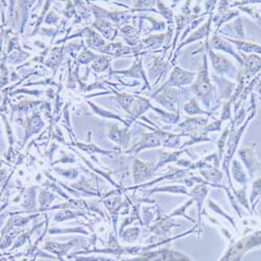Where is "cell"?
Masks as SVG:
<instances>
[{"mask_svg":"<svg viewBox=\"0 0 261 261\" xmlns=\"http://www.w3.org/2000/svg\"><path fill=\"white\" fill-rule=\"evenodd\" d=\"M119 33H120L124 42L131 47H133V46L137 47L142 44V41L140 40L139 34L136 31L135 27H133L131 25H124L123 27L120 28Z\"/></svg>","mask_w":261,"mask_h":261,"instance_id":"cell-13","label":"cell"},{"mask_svg":"<svg viewBox=\"0 0 261 261\" xmlns=\"http://www.w3.org/2000/svg\"><path fill=\"white\" fill-rule=\"evenodd\" d=\"M153 108V104L151 103V101L148 100L147 99L144 98H141V96L136 95V100L134 102L133 107L131 109L130 112V118H129V124L131 125L133 121H135L136 119H138L139 117H142V115L147 112L148 109H152Z\"/></svg>","mask_w":261,"mask_h":261,"instance_id":"cell-11","label":"cell"},{"mask_svg":"<svg viewBox=\"0 0 261 261\" xmlns=\"http://www.w3.org/2000/svg\"><path fill=\"white\" fill-rule=\"evenodd\" d=\"M184 111L186 114H188L189 116H196V115H207L211 116L212 113L209 111H204L200 108L199 102L195 98H192L188 100V102L184 106Z\"/></svg>","mask_w":261,"mask_h":261,"instance_id":"cell-22","label":"cell"},{"mask_svg":"<svg viewBox=\"0 0 261 261\" xmlns=\"http://www.w3.org/2000/svg\"><path fill=\"white\" fill-rule=\"evenodd\" d=\"M74 37H84L87 46L94 50H98L107 44L106 41L102 38V36H100L99 33H96L91 27H84L83 29H80V31L70 36L69 39L74 38Z\"/></svg>","mask_w":261,"mask_h":261,"instance_id":"cell-5","label":"cell"},{"mask_svg":"<svg viewBox=\"0 0 261 261\" xmlns=\"http://www.w3.org/2000/svg\"><path fill=\"white\" fill-rule=\"evenodd\" d=\"M94 16L95 20L92 23L91 27L93 29H96V31H99L103 36V38L113 41L117 35L118 29L114 27V25L112 24V22L107 18H104L98 14H94Z\"/></svg>","mask_w":261,"mask_h":261,"instance_id":"cell-8","label":"cell"},{"mask_svg":"<svg viewBox=\"0 0 261 261\" xmlns=\"http://www.w3.org/2000/svg\"><path fill=\"white\" fill-rule=\"evenodd\" d=\"M228 42L234 43L237 49L245 52V54H251V55H261V46L257 45L255 43H250V42H245L241 40H232L226 38Z\"/></svg>","mask_w":261,"mask_h":261,"instance_id":"cell-19","label":"cell"},{"mask_svg":"<svg viewBox=\"0 0 261 261\" xmlns=\"http://www.w3.org/2000/svg\"><path fill=\"white\" fill-rule=\"evenodd\" d=\"M110 63L111 59L109 57L103 55H96L94 61L92 62L91 69L96 73L103 72L104 70H107V68H111Z\"/></svg>","mask_w":261,"mask_h":261,"instance_id":"cell-24","label":"cell"},{"mask_svg":"<svg viewBox=\"0 0 261 261\" xmlns=\"http://www.w3.org/2000/svg\"><path fill=\"white\" fill-rule=\"evenodd\" d=\"M171 33L162 34V35H156V36H150L148 38H145L142 40V44L144 48H152V49H158L160 48L164 42H165L166 38H171Z\"/></svg>","mask_w":261,"mask_h":261,"instance_id":"cell-20","label":"cell"},{"mask_svg":"<svg viewBox=\"0 0 261 261\" xmlns=\"http://www.w3.org/2000/svg\"><path fill=\"white\" fill-rule=\"evenodd\" d=\"M205 46H206L207 54L211 59L213 69L219 74H221V76H227L231 79L237 80V69H236L235 65L231 62L229 59H227L225 56L220 55V54H215V52L211 49L210 45H209L208 40H206Z\"/></svg>","mask_w":261,"mask_h":261,"instance_id":"cell-2","label":"cell"},{"mask_svg":"<svg viewBox=\"0 0 261 261\" xmlns=\"http://www.w3.org/2000/svg\"><path fill=\"white\" fill-rule=\"evenodd\" d=\"M41 103V101H21L19 102L17 106H12L13 107V112H22V113H26L37 108Z\"/></svg>","mask_w":261,"mask_h":261,"instance_id":"cell-28","label":"cell"},{"mask_svg":"<svg viewBox=\"0 0 261 261\" xmlns=\"http://www.w3.org/2000/svg\"><path fill=\"white\" fill-rule=\"evenodd\" d=\"M152 110L156 111L157 113L161 116L162 121L169 123V124H175L179 121V119H180V114H174V113H171V112H165V111L160 110V109L156 108L154 106H153Z\"/></svg>","mask_w":261,"mask_h":261,"instance_id":"cell-26","label":"cell"},{"mask_svg":"<svg viewBox=\"0 0 261 261\" xmlns=\"http://www.w3.org/2000/svg\"><path fill=\"white\" fill-rule=\"evenodd\" d=\"M157 6H158V9L160 11V14L162 16L165 18L168 22L169 27H170V31L173 32V28H174V15H173V11H171L168 6H166L164 4L162 1H157Z\"/></svg>","mask_w":261,"mask_h":261,"instance_id":"cell-27","label":"cell"},{"mask_svg":"<svg viewBox=\"0 0 261 261\" xmlns=\"http://www.w3.org/2000/svg\"><path fill=\"white\" fill-rule=\"evenodd\" d=\"M180 91L176 88H165L163 89L161 93H158L155 96H152L157 102L167 109L169 112L177 111V104L179 106V100H180Z\"/></svg>","mask_w":261,"mask_h":261,"instance_id":"cell-4","label":"cell"},{"mask_svg":"<svg viewBox=\"0 0 261 261\" xmlns=\"http://www.w3.org/2000/svg\"><path fill=\"white\" fill-rule=\"evenodd\" d=\"M109 138L116 141L118 143H121L122 145H126V143H129L130 139L128 128L125 126V129H119L117 124L111 125L109 129Z\"/></svg>","mask_w":261,"mask_h":261,"instance_id":"cell-17","label":"cell"},{"mask_svg":"<svg viewBox=\"0 0 261 261\" xmlns=\"http://www.w3.org/2000/svg\"><path fill=\"white\" fill-rule=\"evenodd\" d=\"M168 65L169 62L163 61L162 57H157L153 61L150 69H148V79H155L156 77H158L157 81H159L163 73L167 70Z\"/></svg>","mask_w":261,"mask_h":261,"instance_id":"cell-16","label":"cell"},{"mask_svg":"<svg viewBox=\"0 0 261 261\" xmlns=\"http://www.w3.org/2000/svg\"><path fill=\"white\" fill-rule=\"evenodd\" d=\"M112 91L115 93L114 100L119 103V106H120L126 113L130 114L133 104L136 100V95H131L128 93H119L113 90V89H112Z\"/></svg>","mask_w":261,"mask_h":261,"instance_id":"cell-18","label":"cell"},{"mask_svg":"<svg viewBox=\"0 0 261 261\" xmlns=\"http://www.w3.org/2000/svg\"><path fill=\"white\" fill-rule=\"evenodd\" d=\"M63 50H64V46L63 47H56L50 51V56L49 58L46 60L45 65L49 68L54 69L55 71L58 69V67L60 66L62 62V59H63Z\"/></svg>","mask_w":261,"mask_h":261,"instance_id":"cell-23","label":"cell"},{"mask_svg":"<svg viewBox=\"0 0 261 261\" xmlns=\"http://www.w3.org/2000/svg\"><path fill=\"white\" fill-rule=\"evenodd\" d=\"M191 91L197 95L202 102L205 104L207 109H210L211 100H212V93L214 88L211 84V80L209 78L208 71V64H207V55H204L203 58V65L201 66L200 71L198 73V77L196 78V81L190 87Z\"/></svg>","mask_w":261,"mask_h":261,"instance_id":"cell-1","label":"cell"},{"mask_svg":"<svg viewBox=\"0 0 261 261\" xmlns=\"http://www.w3.org/2000/svg\"><path fill=\"white\" fill-rule=\"evenodd\" d=\"M209 45H210V47L213 48V49L221 50V51L227 52V54H230L231 56H233L237 60L238 63L243 65V60L241 58V55L238 54V52L233 48V46L231 45L230 42H228L227 40L222 39V38H221V37L214 35L212 37L211 42H210V44H209Z\"/></svg>","mask_w":261,"mask_h":261,"instance_id":"cell-12","label":"cell"},{"mask_svg":"<svg viewBox=\"0 0 261 261\" xmlns=\"http://www.w3.org/2000/svg\"><path fill=\"white\" fill-rule=\"evenodd\" d=\"M44 126L43 121L38 112L34 113L31 117H28L25 121V140L31 137L33 134L38 133Z\"/></svg>","mask_w":261,"mask_h":261,"instance_id":"cell-15","label":"cell"},{"mask_svg":"<svg viewBox=\"0 0 261 261\" xmlns=\"http://www.w3.org/2000/svg\"><path fill=\"white\" fill-rule=\"evenodd\" d=\"M77 145H79L80 148H83V150L85 151H88V152H94V153H101V154H106V152L104 151H101L100 148H99L98 146L95 145H83L80 143H78Z\"/></svg>","mask_w":261,"mask_h":261,"instance_id":"cell-35","label":"cell"},{"mask_svg":"<svg viewBox=\"0 0 261 261\" xmlns=\"http://www.w3.org/2000/svg\"><path fill=\"white\" fill-rule=\"evenodd\" d=\"M205 15H206V14H205ZM205 15H203V16H201L200 18H198V19H196V20H193L192 22H190V23H189L188 26H187V28H186V31L183 33V36H182V38H181L182 42L185 41V37L187 36V35L192 31V29H196V27H197L198 25H200L201 23H202V22H204V20H205V19H204Z\"/></svg>","mask_w":261,"mask_h":261,"instance_id":"cell-31","label":"cell"},{"mask_svg":"<svg viewBox=\"0 0 261 261\" xmlns=\"http://www.w3.org/2000/svg\"><path fill=\"white\" fill-rule=\"evenodd\" d=\"M74 5L72 1H68L66 4V7L63 11V14L66 16V18H71L73 15H76V9H74Z\"/></svg>","mask_w":261,"mask_h":261,"instance_id":"cell-33","label":"cell"},{"mask_svg":"<svg viewBox=\"0 0 261 261\" xmlns=\"http://www.w3.org/2000/svg\"><path fill=\"white\" fill-rule=\"evenodd\" d=\"M212 21H213V16L211 14H209V17H208V19H207V21L205 22V23L202 26H200L197 29V31L192 32L191 35L188 37V38L180 44V46L178 47L177 50H180L184 46L188 45V44L191 43V42H196V41H199V40H202L204 38H208L209 34L211 33V23H212Z\"/></svg>","mask_w":261,"mask_h":261,"instance_id":"cell-10","label":"cell"},{"mask_svg":"<svg viewBox=\"0 0 261 261\" xmlns=\"http://www.w3.org/2000/svg\"><path fill=\"white\" fill-rule=\"evenodd\" d=\"M60 20V17L56 14L55 11H50L45 18V23L47 24H57Z\"/></svg>","mask_w":261,"mask_h":261,"instance_id":"cell-34","label":"cell"},{"mask_svg":"<svg viewBox=\"0 0 261 261\" xmlns=\"http://www.w3.org/2000/svg\"><path fill=\"white\" fill-rule=\"evenodd\" d=\"M95 56L93 52H91L90 50L85 49L83 52H80V55L78 57V62L80 64H89L94 61Z\"/></svg>","mask_w":261,"mask_h":261,"instance_id":"cell-29","label":"cell"},{"mask_svg":"<svg viewBox=\"0 0 261 261\" xmlns=\"http://www.w3.org/2000/svg\"><path fill=\"white\" fill-rule=\"evenodd\" d=\"M207 123H208L207 117H203V116L188 117V118H186L183 122L179 123L176 126L175 132L183 133V134L198 132L201 129H203L204 126H206Z\"/></svg>","mask_w":261,"mask_h":261,"instance_id":"cell-9","label":"cell"},{"mask_svg":"<svg viewBox=\"0 0 261 261\" xmlns=\"http://www.w3.org/2000/svg\"><path fill=\"white\" fill-rule=\"evenodd\" d=\"M87 102H88L89 106L91 107V109H92V111H93V113L98 114L99 116L104 117V118L116 119V120H119L120 122H122V123L126 126V128H129V126H130L128 120H124V119H122L120 116H118V115H116V114H114V113H112L111 111H108V110H106V109H103V108L98 106V104L93 103L92 101H87Z\"/></svg>","mask_w":261,"mask_h":261,"instance_id":"cell-21","label":"cell"},{"mask_svg":"<svg viewBox=\"0 0 261 261\" xmlns=\"http://www.w3.org/2000/svg\"><path fill=\"white\" fill-rule=\"evenodd\" d=\"M232 100H230L227 101L225 104H223V108L221 111V121L227 120L228 118H231V103H232Z\"/></svg>","mask_w":261,"mask_h":261,"instance_id":"cell-32","label":"cell"},{"mask_svg":"<svg viewBox=\"0 0 261 261\" xmlns=\"http://www.w3.org/2000/svg\"><path fill=\"white\" fill-rule=\"evenodd\" d=\"M143 47H144L143 44H141V45L137 47H131V46H124L120 42H116V43H107L103 47L98 49L96 51L117 58V57H122L125 55L132 54V52H138Z\"/></svg>","mask_w":261,"mask_h":261,"instance_id":"cell-6","label":"cell"},{"mask_svg":"<svg viewBox=\"0 0 261 261\" xmlns=\"http://www.w3.org/2000/svg\"><path fill=\"white\" fill-rule=\"evenodd\" d=\"M113 74H123L125 78H132V79H141L144 80L145 86L147 89H151L150 83H148V80L145 77V72L142 66V58H137L136 61H134L133 65L130 67L129 69L125 70H111L110 68V76H113Z\"/></svg>","mask_w":261,"mask_h":261,"instance_id":"cell-7","label":"cell"},{"mask_svg":"<svg viewBox=\"0 0 261 261\" xmlns=\"http://www.w3.org/2000/svg\"><path fill=\"white\" fill-rule=\"evenodd\" d=\"M156 132H157V134H158L159 139L163 141V143L165 146L176 147L177 145H179L181 135H176V134H169V133H166V132H163L161 130H157Z\"/></svg>","mask_w":261,"mask_h":261,"instance_id":"cell-25","label":"cell"},{"mask_svg":"<svg viewBox=\"0 0 261 261\" xmlns=\"http://www.w3.org/2000/svg\"><path fill=\"white\" fill-rule=\"evenodd\" d=\"M196 76L197 74L195 72L184 70L181 68V67L176 66L175 68L173 69V71H171L169 79L152 96H155L158 93H160L163 89H165V88L183 87V86H187V85H192L193 80H195V79H196Z\"/></svg>","mask_w":261,"mask_h":261,"instance_id":"cell-3","label":"cell"},{"mask_svg":"<svg viewBox=\"0 0 261 261\" xmlns=\"http://www.w3.org/2000/svg\"><path fill=\"white\" fill-rule=\"evenodd\" d=\"M159 144H160V139L157 132L147 133V134H143L142 139H141L140 142H138L135 146H134L130 152L137 153L141 150H143V148L158 146Z\"/></svg>","mask_w":261,"mask_h":261,"instance_id":"cell-14","label":"cell"},{"mask_svg":"<svg viewBox=\"0 0 261 261\" xmlns=\"http://www.w3.org/2000/svg\"><path fill=\"white\" fill-rule=\"evenodd\" d=\"M141 19H146L148 21H151L153 23V26L152 28L150 29V32L148 33H152V32H155V31H163V29H165L166 27V24L164 21H159L157 20L155 18H151V17H146V16H140Z\"/></svg>","mask_w":261,"mask_h":261,"instance_id":"cell-30","label":"cell"}]
</instances>
